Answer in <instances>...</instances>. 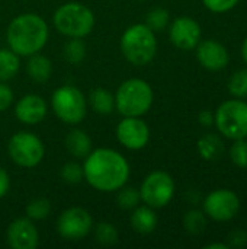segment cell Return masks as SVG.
I'll return each mask as SVG.
<instances>
[{
  "label": "cell",
  "mask_w": 247,
  "mask_h": 249,
  "mask_svg": "<svg viewBox=\"0 0 247 249\" xmlns=\"http://www.w3.org/2000/svg\"><path fill=\"white\" fill-rule=\"evenodd\" d=\"M242 55H243V60L247 64V36L246 39L243 41V45H242Z\"/></svg>",
  "instance_id": "38"
},
{
  "label": "cell",
  "mask_w": 247,
  "mask_h": 249,
  "mask_svg": "<svg viewBox=\"0 0 247 249\" xmlns=\"http://www.w3.org/2000/svg\"><path fill=\"white\" fill-rule=\"evenodd\" d=\"M51 212V203L47 198H35L26 206V217L31 220H44Z\"/></svg>",
  "instance_id": "29"
},
{
  "label": "cell",
  "mask_w": 247,
  "mask_h": 249,
  "mask_svg": "<svg viewBox=\"0 0 247 249\" xmlns=\"http://www.w3.org/2000/svg\"><path fill=\"white\" fill-rule=\"evenodd\" d=\"M66 149L76 159H84L92 149V139L83 130L74 128L66 136Z\"/></svg>",
  "instance_id": "18"
},
{
  "label": "cell",
  "mask_w": 247,
  "mask_h": 249,
  "mask_svg": "<svg viewBox=\"0 0 247 249\" xmlns=\"http://www.w3.org/2000/svg\"><path fill=\"white\" fill-rule=\"evenodd\" d=\"M138 1H141V0H138Z\"/></svg>",
  "instance_id": "39"
},
{
  "label": "cell",
  "mask_w": 247,
  "mask_h": 249,
  "mask_svg": "<svg viewBox=\"0 0 247 249\" xmlns=\"http://www.w3.org/2000/svg\"><path fill=\"white\" fill-rule=\"evenodd\" d=\"M240 210L239 196L227 188L215 190L205 197L204 213L215 222H229Z\"/></svg>",
  "instance_id": "11"
},
{
  "label": "cell",
  "mask_w": 247,
  "mask_h": 249,
  "mask_svg": "<svg viewBox=\"0 0 247 249\" xmlns=\"http://www.w3.org/2000/svg\"><path fill=\"white\" fill-rule=\"evenodd\" d=\"M230 247L227 244H210L205 245V249H229Z\"/></svg>",
  "instance_id": "37"
},
{
  "label": "cell",
  "mask_w": 247,
  "mask_h": 249,
  "mask_svg": "<svg viewBox=\"0 0 247 249\" xmlns=\"http://www.w3.org/2000/svg\"><path fill=\"white\" fill-rule=\"evenodd\" d=\"M51 107L57 118L68 125L80 124L87 114V102L76 86H61L51 96Z\"/></svg>",
  "instance_id": "6"
},
{
  "label": "cell",
  "mask_w": 247,
  "mask_h": 249,
  "mask_svg": "<svg viewBox=\"0 0 247 249\" xmlns=\"http://www.w3.org/2000/svg\"><path fill=\"white\" fill-rule=\"evenodd\" d=\"M214 124L217 130L230 140L247 137V102L236 98L223 102L215 114Z\"/></svg>",
  "instance_id": "7"
},
{
  "label": "cell",
  "mask_w": 247,
  "mask_h": 249,
  "mask_svg": "<svg viewBox=\"0 0 247 249\" xmlns=\"http://www.w3.org/2000/svg\"><path fill=\"white\" fill-rule=\"evenodd\" d=\"M169 19H170V15L166 9L163 7H156L153 10H150L146 16V25L154 31V32H159V31H163L167 25H169Z\"/></svg>",
  "instance_id": "28"
},
{
  "label": "cell",
  "mask_w": 247,
  "mask_h": 249,
  "mask_svg": "<svg viewBox=\"0 0 247 249\" xmlns=\"http://www.w3.org/2000/svg\"><path fill=\"white\" fill-rule=\"evenodd\" d=\"M175 196V181L165 171L148 174L140 188L141 201L151 209L166 207Z\"/></svg>",
  "instance_id": "9"
},
{
  "label": "cell",
  "mask_w": 247,
  "mask_h": 249,
  "mask_svg": "<svg viewBox=\"0 0 247 249\" xmlns=\"http://www.w3.org/2000/svg\"><path fill=\"white\" fill-rule=\"evenodd\" d=\"M116 139L130 150H141L150 140V128L141 117H124L116 125Z\"/></svg>",
  "instance_id": "12"
},
{
  "label": "cell",
  "mask_w": 247,
  "mask_h": 249,
  "mask_svg": "<svg viewBox=\"0 0 247 249\" xmlns=\"http://www.w3.org/2000/svg\"><path fill=\"white\" fill-rule=\"evenodd\" d=\"M93 229V219L83 207L64 210L57 220V233L66 241H82Z\"/></svg>",
  "instance_id": "10"
},
{
  "label": "cell",
  "mask_w": 247,
  "mask_h": 249,
  "mask_svg": "<svg viewBox=\"0 0 247 249\" xmlns=\"http://www.w3.org/2000/svg\"><path fill=\"white\" fill-rule=\"evenodd\" d=\"M83 174L87 184L100 193H114L130 179V163L116 150L99 147L84 158Z\"/></svg>",
  "instance_id": "1"
},
{
  "label": "cell",
  "mask_w": 247,
  "mask_h": 249,
  "mask_svg": "<svg viewBox=\"0 0 247 249\" xmlns=\"http://www.w3.org/2000/svg\"><path fill=\"white\" fill-rule=\"evenodd\" d=\"M229 238H230L229 247H233V248H243L247 244V233L243 231H236Z\"/></svg>",
  "instance_id": "34"
},
{
  "label": "cell",
  "mask_w": 247,
  "mask_h": 249,
  "mask_svg": "<svg viewBox=\"0 0 247 249\" xmlns=\"http://www.w3.org/2000/svg\"><path fill=\"white\" fill-rule=\"evenodd\" d=\"M26 71H28V76L33 80V82H38V83H44L47 82L51 74H52V64H51V60L47 58L45 55H41V54H33L29 57L28 60V64H26Z\"/></svg>",
  "instance_id": "19"
},
{
  "label": "cell",
  "mask_w": 247,
  "mask_h": 249,
  "mask_svg": "<svg viewBox=\"0 0 247 249\" xmlns=\"http://www.w3.org/2000/svg\"><path fill=\"white\" fill-rule=\"evenodd\" d=\"M198 152L205 160H215L224 152V143L217 134H205L198 140Z\"/></svg>",
  "instance_id": "20"
},
{
  "label": "cell",
  "mask_w": 247,
  "mask_h": 249,
  "mask_svg": "<svg viewBox=\"0 0 247 249\" xmlns=\"http://www.w3.org/2000/svg\"><path fill=\"white\" fill-rule=\"evenodd\" d=\"M115 109L122 117H143L153 105L154 93L151 86L143 79H128L116 90Z\"/></svg>",
  "instance_id": "4"
},
{
  "label": "cell",
  "mask_w": 247,
  "mask_h": 249,
  "mask_svg": "<svg viewBox=\"0 0 247 249\" xmlns=\"http://www.w3.org/2000/svg\"><path fill=\"white\" fill-rule=\"evenodd\" d=\"M49 36L47 22L36 13H22L7 26L6 39L9 48L19 57H31L39 53Z\"/></svg>",
  "instance_id": "2"
},
{
  "label": "cell",
  "mask_w": 247,
  "mask_h": 249,
  "mask_svg": "<svg viewBox=\"0 0 247 249\" xmlns=\"http://www.w3.org/2000/svg\"><path fill=\"white\" fill-rule=\"evenodd\" d=\"M119 45L125 60L134 66L148 64L157 53L156 34L146 23H134L127 28Z\"/></svg>",
  "instance_id": "3"
},
{
  "label": "cell",
  "mask_w": 247,
  "mask_h": 249,
  "mask_svg": "<svg viewBox=\"0 0 247 249\" xmlns=\"http://www.w3.org/2000/svg\"><path fill=\"white\" fill-rule=\"evenodd\" d=\"M55 29L68 38H84L95 28V15L83 3L68 1L61 4L52 18Z\"/></svg>",
  "instance_id": "5"
},
{
  "label": "cell",
  "mask_w": 247,
  "mask_h": 249,
  "mask_svg": "<svg viewBox=\"0 0 247 249\" xmlns=\"http://www.w3.org/2000/svg\"><path fill=\"white\" fill-rule=\"evenodd\" d=\"M20 69L19 55L10 48L0 50V82H7L13 79Z\"/></svg>",
  "instance_id": "22"
},
{
  "label": "cell",
  "mask_w": 247,
  "mask_h": 249,
  "mask_svg": "<svg viewBox=\"0 0 247 249\" xmlns=\"http://www.w3.org/2000/svg\"><path fill=\"white\" fill-rule=\"evenodd\" d=\"M118 197H116V204L124 209V210H132L135 209L140 201H141V197H140V190L134 188V187H121L118 190Z\"/></svg>",
  "instance_id": "26"
},
{
  "label": "cell",
  "mask_w": 247,
  "mask_h": 249,
  "mask_svg": "<svg viewBox=\"0 0 247 249\" xmlns=\"http://www.w3.org/2000/svg\"><path fill=\"white\" fill-rule=\"evenodd\" d=\"M13 104V90L4 85V82H0V112L6 111Z\"/></svg>",
  "instance_id": "33"
},
{
  "label": "cell",
  "mask_w": 247,
  "mask_h": 249,
  "mask_svg": "<svg viewBox=\"0 0 247 249\" xmlns=\"http://www.w3.org/2000/svg\"><path fill=\"white\" fill-rule=\"evenodd\" d=\"M130 222H131L132 229L137 233L148 235L156 231L159 219H157V214L154 213V209H151L148 206H141V207L137 206L131 214Z\"/></svg>",
  "instance_id": "17"
},
{
  "label": "cell",
  "mask_w": 247,
  "mask_h": 249,
  "mask_svg": "<svg viewBox=\"0 0 247 249\" xmlns=\"http://www.w3.org/2000/svg\"><path fill=\"white\" fill-rule=\"evenodd\" d=\"M198 121H199V124H201V125H204V127H210V125H213V124H214V112H211V111H208V109H205V111L199 112V115H198Z\"/></svg>",
  "instance_id": "36"
},
{
  "label": "cell",
  "mask_w": 247,
  "mask_h": 249,
  "mask_svg": "<svg viewBox=\"0 0 247 249\" xmlns=\"http://www.w3.org/2000/svg\"><path fill=\"white\" fill-rule=\"evenodd\" d=\"M7 153L17 166L35 168L45 156V146L38 136L29 131H19L10 137Z\"/></svg>",
  "instance_id": "8"
},
{
  "label": "cell",
  "mask_w": 247,
  "mask_h": 249,
  "mask_svg": "<svg viewBox=\"0 0 247 249\" xmlns=\"http://www.w3.org/2000/svg\"><path fill=\"white\" fill-rule=\"evenodd\" d=\"M60 177L66 184H71V185L79 184L84 178L83 166L79 165L77 162H67L63 165V168L60 171Z\"/></svg>",
  "instance_id": "30"
},
{
  "label": "cell",
  "mask_w": 247,
  "mask_h": 249,
  "mask_svg": "<svg viewBox=\"0 0 247 249\" xmlns=\"http://www.w3.org/2000/svg\"><path fill=\"white\" fill-rule=\"evenodd\" d=\"M89 102L92 109L100 115H108L115 109V96L109 90L102 88H98L90 92Z\"/></svg>",
  "instance_id": "21"
},
{
  "label": "cell",
  "mask_w": 247,
  "mask_h": 249,
  "mask_svg": "<svg viewBox=\"0 0 247 249\" xmlns=\"http://www.w3.org/2000/svg\"><path fill=\"white\" fill-rule=\"evenodd\" d=\"M169 38L181 50H194L201 39V26L189 16L176 18L170 25Z\"/></svg>",
  "instance_id": "14"
},
{
  "label": "cell",
  "mask_w": 247,
  "mask_h": 249,
  "mask_svg": "<svg viewBox=\"0 0 247 249\" xmlns=\"http://www.w3.org/2000/svg\"><path fill=\"white\" fill-rule=\"evenodd\" d=\"M7 245L12 249H35L39 244V233L33 220L19 217L13 220L6 232Z\"/></svg>",
  "instance_id": "13"
},
{
  "label": "cell",
  "mask_w": 247,
  "mask_h": 249,
  "mask_svg": "<svg viewBox=\"0 0 247 249\" xmlns=\"http://www.w3.org/2000/svg\"><path fill=\"white\" fill-rule=\"evenodd\" d=\"M95 239H96L100 245L111 247V245H115V244L118 242L119 235H118L116 228H115L112 223L100 222V223H98L96 228H95Z\"/></svg>",
  "instance_id": "25"
},
{
  "label": "cell",
  "mask_w": 247,
  "mask_h": 249,
  "mask_svg": "<svg viewBox=\"0 0 247 249\" xmlns=\"http://www.w3.org/2000/svg\"><path fill=\"white\" fill-rule=\"evenodd\" d=\"M227 88L234 98H247V69L234 71L229 80Z\"/></svg>",
  "instance_id": "27"
},
{
  "label": "cell",
  "mask_w": 247,
  "mask_h": 249,
  "mask_svg": "<svg viewBox=\"0 0 247 249\" xmlns=\"http://www.w3.org/2000/svg\"><path fill=\"white\" fill-rule=\"evenodd\" d=\"M240 0H202L204 6L214 13H226L237 6Z\"/></svg>",
  "instance_id": "32"
},
{
  "label": "cell",
  "mask_w": 247,
  "mask_h": 249,
  "mask_svg": "<svg viewBox=\"0 0 247 249\" xmlns=\"http://www.w3.org/2000/svg\"><path fill=\"white\" fill-rule=\"evenodd\" d=\"M230 158L233 163L242 169L247 168V140L239 139L234 140L231 149H230Z\"/></svg>",
  "instance_id": "31"
},
{
  "label": "cell",
  "mask_w": 247,
  "mask_h": 249,
  "mask_svg": "<svg viewBox=\"0 0 247 249\" xmlns=\"http://www.w3.org/2000/svg\"><path fill=\"white\" fill-rule=\"evenodd\" d=\"M15 115L22 124L36 125L47 115V102L39 95H25L15 105Z\"/></svg>",
  "instance_id": "16"
},
{
  "label": "cell",
  "mask_w": 247,
  "mask_h": 249,
  "mask_svg": "<svg viewBox=\"0 0 247 249\" xmlns=\"http://www.w3.org/2000/svg\"><path fill=\"white\" fill-rule=\"evenodd\" d=\"M64 57L71 64H79L86 57V44L82 38H70L64 45Z\"/></svg>",
  "instance_id": "23"
},
{
  "label": "cell",
  "mask_w": 247,
  "mask_h": 249,
  "mask_svg": "<svg viewBox=\"0 0 247 249\" xmlns=\"http://www.w3.org/2000/svg\"><path fill=\"white\" fill-rule=\"evenodd\" d=\"M10 188V178L9 174L0 166V198H3Z\"/></svg>",
  "instance_id": "35"
},
{
  "label": "cell",
  "mask_w": 247,
  "mask_h": 249,
  "mask_svg": "<svg viewBox=\"0 0 247 249\" xmlns=\"http://www.w3.org/2000/svg\"><path fill=\"white\" fill-rule=\"evenodd\" d=\"M183 226L191 235H199L207 228L205 213L201 210H189L183 217Z\"/></svg>",
  "instance_id": "24"
},
{
  "label": "cell",
  "mask_w": 247,
  "mask_h": 249,
  "mask_svg": "<svg viewBox=\"0 0 247 249\" xmlns=\"http://www.w3.org/2000/svg\"><path fill=\"white\" fill-rule=\"evenodd\" d=\"M197 58L199 64L207 70L218 71L227 67L230 61V54L223 44L214 39H205L202 42H198L197 45Z\"/></svg>",
  "instance_id": "15"
}]
</instances>
